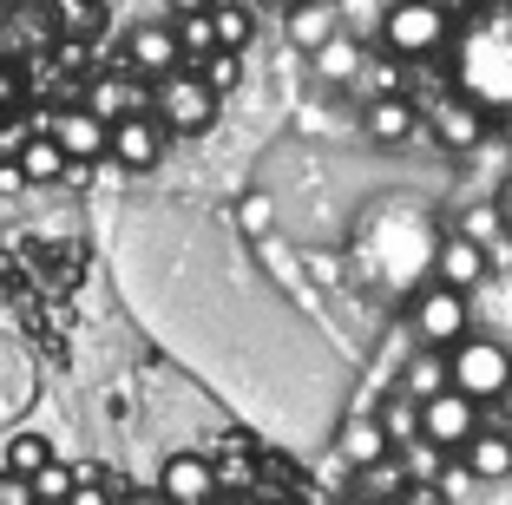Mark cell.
I'll use <instances>...</instances> for the list:
<instances>
[{"label":"cell","instance_id":"obj_29","mask_svg":"<svg viewBox=\"0 0 512 505\" xmlns=\"http://www.w3.org/2000/svg\"><path fill=\"white\" fill-rule=\"evenodd\" d=\"M66 505H119V486H99L92 473H79V486H73V499Z\"/></svg>","mask_w":512,"mask_h":505},{"label":"cell","instance_id":"obj_26","mask_svg":"<svg viewBox=\"0 0 512 505\" xmlns=\"http://www.w3.org/2000/svg\"><path fill=\"white\" fill-rule=\"evenodd\" d=\"M211 27H217V46H224V53H243V46H250V14H243V7H211Z\"/></svg>","mask_w":512,"mask_h":505},{"label":"cell","instance_id":"obj_30","mask_svg":"<svg viewBox=\"0 0 512 505\" xmlns=\"http://www.w3.org/2000/svg\"><path fill=\"white\" fill-rule=\"evenodd\" d=\"M0 505H33V479H20V473L0 466Z\"/></svg>","mask_w":512,"mask_h":505},{"label":"cell","instance_id":"obj_32","mask_svg":"<svg viewBox=\"0 0 512 505\" xmlns=\"http://www.w3.org/2000/svg\"><path fill=\"white\" fill-rule=\"evenodd\" d=\"M243 223L250 230H270V197H243Z\"/></svg>","mask_w":512,"mask_h":505},{"label":"cell","instance_id":"obj_10","mask_svg":"<svg viewBox=\"0 0 512 505\" xmlns=\"http://www.w3.org/2000/svg\"><path fill=\"white\" fill-rule=\"evenodd\" d=\"M125 66L145 79H165L184 66V40L178 27H158V20H145V27H132V40H125Z\"/></svg>","mask_w":512,"mask_h":505},{"label":"cell","instance_id":"obj_18","mask_svg":"<svg viewBox=\"0 0 512 505\" xmlns=\"http://www.w3.org/2000/svg\"><path fill=\"white\" fill-rule=\"evenodd\" d=\"M401 394L414 407H427L434 394H447V355H434V348H414V361L401 368Z\"/></svg>","mask_w":512,"mask_h":505},{"label":"cell","instance_id":"obj_1","mask_svg":"<svg viewBox=\"0 0 512 505\" xmlns=\"http://www.w3.org/2000/svg\"><path fill=\"white\" fill-rule=\"evenodd\" d=\"M460 92L486 112L512 105V7H486L460 33Z\"/></svg>","mask_w":512,"mask_h":505},{"label":"cell","instance_id":"obj_41","mask_svg":"<svg viewBox=\"0 0 512 505\" xmlns=\"http://www.w3.org/2000/svg\"><path fill=\"white\" fill-rule=\"evenodd\" d=\"M276 7H283V14H296V7H302V0H276Z\"/></svg>","mask_w":512,"mask_h":505},{"label":"cell","instance_id":"obj_4","mask_svg":"<svg viewBox=\"0 0 512 505\" xmlns=\"http://www.w3.org/2000/svg\"><path fill=\"white\" fill-rule=\"evenodd\" d=\"M407 335H414V348L447 355L453 342L473 335V296L467 289H447V283H427L421 296H414V309H407Z\"/></svg>","mask_w":512,"mask_h":505},{"label":"cell","instance_id":"obj_13","mask_svg":"<svg viewBox=\"0 0 512 505\" xmlns=\"http://www.w3.org/2000/svg\"><path fill=\"white\" fill-rule=\"evenodd\" d=\"M362 132L375 145H407V138L421 132V105L407 99V92H381V99L362 105Z\"/></svg>","mask_w":512,"mask_h":505},{"label":"cell","instance_id":"obj_6","mask_svg":"<svg viewBox=\"0 0 512 505\" xmlns=\"http://www.w3.org/2000/svg\"><path fill=\"white\" fill-rule=\"evenodd\" d=\"M486 119H493V112H486V105H473L467 92H447V99H434V105L421 112V125H427V132H434L447 151H473V145L486 138Z\"/></svg>","mask_w":512,"mask_h":505},{"label":"cell","instance_id":"obj_11","mask_svg":"<svg viewBox=\"0 0 512 505\" xmlns=\"http://www.w3.org/2000/svg\"><path fill=\"white\" fill-rule=\"evenodd\" d=\"M158 492L171 505H211L217 499V466L204 453H171L165 473H158Z\"/></svg>","mask_w":512,"mask_h":505},{"label":"cell","instance_id":"obj_42","mask_svg":"<svg viewBox=\"0 0 512 505\" xmlns=\"http://www.w3.org/2000/svg\"><path fill=\"white\" fill-rule=\"evenodd\" d=\"M33 505H46V499H33Z\"/></svg>","mask_w":512,"mask_h":505},{"label":"cell","instance_id":"obj_35","mask_svg":"<svg viewBox=\"0 0 512 505\" xmlns=\"http://www.w3.org/2000/svg\"><path fill=\"white\" fill-rule=\"evenodd\" d=\"M119 505H171V499H165L158 486H151V492H119Z\"/></svg>","mask_w":512,"mask_h":505},{"label":"cell","instance_id":"obj_39","mask_svg":"<svg viewBox=\"0 0 512 505\" xmlns=\"http://www.w3.org/2000/svg\"><path fill=\"white\" fill-rule=\"evenodd\" d=\"M493 119H499V138L512 145V105H506V112H493Z\"/></svg>","mask_w":512,"mask_h":505},{"label":"cell","instance_id":"obj_31","mask_svg":"<svg viewBox=\"0 0 512 505\" xmlns=\"http://www.w3.org/2000/svg\"><path fill=\"white\" fill-rule=\"evenodd\" d=\"M388 505H447V492H440V486H401Z\"/></svg>","mask_w":512,"mask_h":505},{"label":"cell","instance_id":"obj_7","mask_svg":"<svg viewBox=\"0 0 512 505\" xmlns=\"http://www.w3.org/2000/svg\"><path fill=\"white\" fill-rule=\"evenodd\" d=\"M480 433V401H467V394H434V401L421 407V440H434L440 453H460V446Z\"/></svg>","mask_w":512,"mask_h":505},{"label":"cell","instance_id":"obj_19","mask_svg":"<svg viewBox=\"0 0 512 505\" xmlns=\"http://www.w3.org/2000/svg\"><path fill=\"white\" fill-rule=\"evenodd\" d=\"M14 164L27 171V184H53V178H66L73 164H66V151L53 145V132H40V138H27V145L14 151Z\"/></svg>","mask_w":512,"mask_h":505},{"label":"cell","instance_id":"obj_24","mask_svg":"<svg viewBox=\"0 0 512 505\" xmlns=\"http://www.w3.org/2000/svg\"><path fill=\"white\" fill-rule=\"evenodd\" d=\"M178 40H184V60H204V53H217L211 7H197V14H184V20H178Z\"/></svg>","mask_w":512,"mask_h":505},{"label":"cell","instance_id":"obj_21","mask_svg":"<svg viewBox=\"0 0 512 505\" xmlns=\"http://www.w3.org/2000/svg\"><path fill=\"white\" fill-rule=\"evenodd\" d=\"M381 427H388V440H394V453H401V446L407 440H421V407H414V401H407V394H401V387H394V394H388V401H381Z\"/></svg>","mask_w":512,"mask_h":505},{"label":"cell","instance_id":"obj_28","mask_svg":"<svg viewBox=\"0 0 512 505\" xmlns=\"http://www.w3.org/2000/svg\"><path fill=\"white\" fill-rule=\"evenodd\" d=\"M92 112H99V119H125V112H138V99H132V92H125V79H106V86H99V92H92Z\"/></svg>","mask_w":512,"mask_h":505},{"label":"cell","instance_id":"obj_16","mask_svg":"<svg viewBox=\"0 0 512 505\" xmlns=\"http://www.w3.org/2000/svg\"><path fill=\"white\" fill-rule=\"evenodd\" d=\"M289 20V46H302V53H316V46H329L335 33H342V7L335 0H302Z\"/></svg>","mask_w":512,"mask_h":505},{"label":"cell","instance_id":"obj_14","mask_svg":"<svg viewBox=\"0 0 512 505\" xmlns=\"http://www.w3.org/2000/svg\"><path fill=\"white\" fill-rule=\"evenodd\" d=\"M453 460L467 466V479H480V486H499V479H512V433H473Z\"/></svg>","mask_w":512,"mask_h":505},{"label":"cell","instance_id":"obj_38","mask_svg":"<svg viewBox=\"0 0 512 505\" xmlns=\"http://www.w3.org/2000/svg\"><path fill=\"white\" fill-rule=\"evenodd\" d=\"M342 505H388V499H375V492H348Z\"/></svg>","mask_w":512,"mask_h":505},{"label":"cell","instance_id":"obj_27","mask_svg":"<svg viewBox=\"0 0 512 505\" xmlns=\"http://www.w3.org/2000/svg\"><path fill=\"white\" fill-rule=\"evenodd\" d=\"M499 230H506V217H499V204H473L467 217H460V237H473L480 250H493Z\"/></svg>","mask_w":512,"mask_h":505},{"label":"cell","instance_id":"obj_20","mask_svg":"<svg viewBox=\"0 0 512 505\" xmlns=\"http://www.w3.org/2000/svg\"><path fill=\"white\" fill-rule=\"evenodd\" d=\"M447 460H453V453H440L434 440H407V446H401L407 486H440V479H447Z\"/></svg>","mask_w":512,"mask_h":505},{"label":"cell","instance_id":"obj_37","mask_svg":"<svg viewBox=\"0 0 512 505\" xmlns=\"http://www.w3.org/2000/svg\"><path fill=\"white\" fill-rule=\"evenodd\" d=\"M440 14H473V7H480V0H434Z\"/></svg>","mask_w":512,"mask_h":505},{"label":"cell","instance_id":"obj_23","mask_svg":"<svg viewBox=\"0 0 512 505\" xmlns=\"http://www.w3.org/2000/svg\"><path fill=\"white\" fill-rule=\"evenodd\" d=\"M197 79H204L217 99H224V92H237V79H243V53H224V46H217V53H204V60H197Z\"/></svg>","mask_w":512,"mask_h":505},{"label":"cell","instance_id":"obj_2","mask_svg":"<svg viewBox=\"0 0 512 505\" xmlns=\"http://www.w3.org/2000/svg\"><path fill=\"white\" fill-rule=\"evenodd\" d=\"M453 40V14H440L434 0H388L381 7V46L388 60H434Z\"/></svg>","mask_w":512,"mask_h":505},{"label":"cell","instance_id":"obj_22","mask_svg":"<svg viewBox=\"0 0 512 505\" xmlns=\"http://www.w3.org/2000/svg\"><path fill=\"white\" fill-rule=\"evenodd\" d=\"M46 460H53V446H46V433H7V473L33 479Z\"/></svg>","mask_w":512,"mask_h":505},{"label":"cell","instance_id":"obj_8","mask_svg":"<svg viewBox=\"0 0 512 505\" xmlns=\"http://www.w3.org/2000/svg\"><path fill=\"white\" fill-rule=\"evenodd\" d=\"M106 158L125 164V171H151V164L165 158V125L151 119V112H125V119H112Z\"/></svg>","mask_w":512,"mask_h":505},{"label":"cell","instance_id":"obj_33","mask_svg":"<svg viewBox=\"0 0 512 505\" xmlns=\"http://www.w3.org/2000/svg\"><path fill=\"white\" fill-rule=\"evenodd\" d=\"M14 191H27V171L7 158V164H0V197H14Z\"/></svg>","mask_w":512,"mask_h":505},{"label":"cell","instance_id":"obj_17","mask_svg":"<svg viewBox=\"0 0 512 505\" xmlns=\"http://www.w3.org/2000/svg\"><path fill=\"white\" fill-rule=\"evenodd\" d=\"M309 66H316V79H329V86H355L368 66V46L355 40V33H335L329 46H316L309 53Z\"/></svg>","mask_w":512,"mask_h":505},{"label":"cell","instance_id":"obj_25","mask_svg":"<svg viewBox=\"0 0 512 505\" xmlns=\"http://www.w3.org/2000/svg\"><path fill=\"white\" fill-rule=\"evenodd\" d=\"M73 486H79V473H73V466H60V460H46L40 473H33V499H46V505H66V499H73Z\"/></svg>","mask_w":512,"mask_h":505},{"label":"cell","instance_id":"obj_5","mask_svg":"<svg viewBox=\"0 0 512 505\" xmlns=\"http://www.w3.org/2000/svg\"><path fill=\"white\" fill-rule=\"evenodd\" d=\"M151 119L165 125V132H184V138H197V132H211L217 125V92L204 86L197 73H165L158 79V92H151Z\"/></svg>","mask_w":512,"mask_h":505},{"label":"cell","instance_id":"obj_34","mask_svg":"<svg viewBox=\"0 0 512 505\" xmlns=\"http://www.w3.org/2000/svg\"><path fill=\"white\" fill-rule=\"evenodd\" d=\"M14 99H20V79L7 73V66H0V119H7V112H14Z\"/></svg>","mask_w":512,"mask_h":505},{"label":"cell","instance_id":"obj_9","mask_svg":"<svg viewBox=\"0 0 512 505\" xmlns=\"http://www.w3.org/2000/svg\"><path fill=\"white\" fill-rule=\"evenodd\" d=\"M40 132H53V145L66 151V164H92L99 151H106V132H112V125L99 119L92 105H73V112H53Z\"/></svg>","mask_w":512,"mask_h":505},{"label":"cell","instance_id":"obj_36","mask_svg":"<svg viewBox=\"0 0 512 505\" xmlns=\"http://www.w3.org/2000/svg\"><path fill=\"white\" fill-rule=\"evenodd\" d=\"M493 204H499V217H506V230H512V178L499 184V197H493Z\"/></svg>","mask_w":512,"mask_h":505},{"label":"cell","instance_id":"obj_12","mask_svg":"<svg viewBox=\"0 0 512 505\" xmlns=\"http://www.w3.org/2000/svg\"><path fill=\"white\" fill-rule=\"evenodd\" d=\"M486 256H493V250H480L473 237H460V230H453V237L434 243V283L467 289V296H473V289L486 283Z\"/></svg>","mask_w":512,"mask_h":505},{"label":"cell","instance_id":"obj_40","mask_svg":"<svg viewBox=\"0 0 512 505\" xmlns=\"http://www.w3.org/2000/svg\"><path fill=\"white\" fill-rule=\"evenodd\" d=\"M211 505H250V499H224V492H217V499H211Z\"/></svg>","mask_w":512,"mask_h":505},{"label":"cell","instance_id":"obj_3","mask_svg":"<svg viewBox=\"0 0 512 505\" xmlns=\"http://www.w3.org/2000/svg\"><path fill=\"white\" fill-rule=\"evenodd\" d=\"M447 387L467 394V401H499L512 387V348L493 342V335H467V342L447 348Z\"/></svg>","mask_w":512,"mask_h":505},{"label":"cell","instance_id":"obj_15","mask_svg":"<svg viewBox=\"0 0 512 505\" xmlns=\"http://www.w3.org/2000/svg\"><path fill=\"white\" fill-rule=\"evenodd\" d=\"M335 446H342V460L362 466V473H368V466H388V453H394L388 427H381L375 414H348V420H342V440H335Z\"/></svg>","mask_w":512,"mask_h":505}]
</instances>
